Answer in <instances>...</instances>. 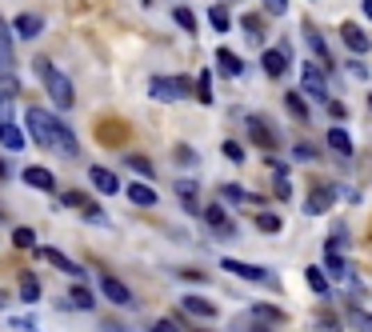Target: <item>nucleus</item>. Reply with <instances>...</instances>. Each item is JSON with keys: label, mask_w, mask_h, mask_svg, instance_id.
<instances>
[{"label": "nucleus", "mask_w": 372, "mask_h": 332, "mask_svg": "<svg viewBox=\"0 0 372 332\" xmlns=\"http://www.w3.org/2000/svg\"><path fill=\"white\" fill-rule=\"evenodd\" d=\"M33 72H36L40 80H45V93H49V100L56 104V112H68L72 104H76V93H72V80H68L65 72H56L49 56H36V61H33Z\"/></svg>", "instance_id": "nucleus-1"}, {"label": "nucleus", "mask_w": 372, "mask_h": 332, "mask_svg": "<svg viewBox=\"0 0 372 332\" xmlns=\"http://www.w3.org/2000/svg\"><path fill=\"white\" fill-rule=\"evenodd\" d=\"M56 120H60V116H52V112H45V109H24V128H29V136H33L40 148H49V152H52Z\"/></svg>", "instance_id": "nucleus-2"}, {"label": "nucleus", "mask_w": 372, "mask_h": 332, "mask_svg": "<svg viewBox=\"0 0 372 332\" xmlns=\"http://www.w3.org/2000/svg\"><path fill=\"white\" fill-rule=\"evenodd\" d=\"M188 93H193V88H188L184 77H152L148 80V96H152V100H168V104H172V100H180V96H188Z\"/></svg>", "instance_id": "nucleus-3"}, {"label": "nucleus", "mask_w": 372, "mask_h": 332, "mask_svg": "<svg viewBox=\"0 0 372 332\" xmlns=\"http://www.w3.org/2000/svg\"><path fill=\"white\" fill-rule=\"evenodd\" d=\"M29 141H33V136H29L20 125H13V120H4V125H0V148H4V152H24Z\"/></svg>", "instance_id": "nucleus-4"}, {"label": "nucleus", "mask_w": 372, "mask_h": 332, "mask_svg": "<svg viewBox=\"0 0 372 332\" xmlns=\"http://www.w3.org/2000/svg\"><path fill=\"white\" fill-rule=\"evenodd\" d=\"M52 152H60V157H76V152H81V141H76V132H72L65 120H56V132H52Z\"/></svg>", "instance_id": "nucleus-5"}, {"label": "nucleus", "mask_w": 372, "mask_h": 332, "mask_svg": "<svg viewBox=\"0 0 372 332\" xmlns=\"http://www.w3.org/2000/svg\"><path fill=\"white\" fill-rule=\"evenodd\" d=\"M260 64H264L268 77H284L289 72V45H276L268 52H260Z\"/></svg>", "instance_id": "nucleus-6"}, {"label": "nucleus", "mask_w": 372, "mask_h": 332, "mask_svg": "<svg viewBox=\"0 0 372 332\" xmlns=\"http://www.w3.org/2000/svg\"><path fill=\"white\" fill-rule=\"evenodd\" d=\"M300 84H305L308 96H316V100L328 104V84H324V77H321V68H316V64H305V68H300Z\"/></svg>", "instance_id": "nucleus-7"}, {"label": "nucleus", "mask_w": 372, "mask_h": 332, "mask_svg": "<svg viewBox=\"0 0 372 332\" xmlns=\"http://www.w3.org/2000/svg\"><path fill=\"white\" fill-rule=\"evenodd\" d=\"M20 180H24L29 189H40V192H56V176H52L49 168H40V164H29V168L20 173Z\"/></svg>", "instance_id": "nucleus-8"}, {"label": "nucleus", "mask_w": 372, "mask_h": 332, "mask_svg": "<svg viewBox=\"0 0 372 332\" xmlns=\"http://www.w3.org/2000/svg\"><path fill=\"white\" fill-rule=\"evenodd\" d=\"M220 269L232 272V276H241V280H268L273 272L268 269H257V264H244V260H232V256H225L220 260Z\"/></svg>", "instance_id": "nucleus-9"}, {"label": "nucleus", "mask_w": 372, "mask_h": 332, "mask_svg": "<svg viewBox=\"0 0 372 332\" xmlns=\"http://www.w3.org/2000/svg\"><path fill=\"white\" fill-rule=\"evenodd\" d=\"M13 32H17V40H36V36L45 32V20L36 13H20L17 20H13Z\"/></svg>", "instance_id": "nucleus-10"}, {"label": "nucleus", "mask_w": 372, "mask_h": 332, "mask_svg": "<svg viewBox=\"0 0 372 332\" xmlns=\"http://www.w3.org/2000/svg\"><path fill=\"white\" fill-rule=\"evenodd\" d=\"M88 180H92V189H97L100 196H116V192H120V180H116V173L100 168V164H92V168H88Z\"/></svg>", "instance_id": "nucleus-11"}, {"label": "nucleus", "mask_w": 372, "mask_h": 332, "mask_svg": "<svg viewBox=\"0 0 372 332\" xmlns=\"http://www.w3.org/2000/svg\"><path fill=\"white\" fill-rule=\"evenodd\" d=\"M100 292H104V297H108V301H113L116 308H129V304H132L129 285H120L116 276H100Z\"/></svg>", "instance_id": "nucleus-12"}, {"label": "nucleus", "mask_w": 372, "mask_h": 332, "mask_svg": "<svg viewBox=\"0 0 372 332\" xmlns=\"http://www.w3.org/2000/svg\"><path fill=\"white\" fill-rule=\"evenodd\" d=\"M13 24L8 20H0V72H13V64H17V56H13Z\"/></svg>", "instance_id": "nucleus-13"}, {"label": "nucleus", "mask_w": 372, "mask_h": 332, "mask_svg": "<svg viewBox=\"0 0 372 332\" xmlns=\"http://www.w3.org/2000/svg\"><path fill=\"white\" fill-rule=\"evenodd\" d=\"M36 253L45 256V260H49L52 269H60L65 276H84V269H81V264H76V260H68L65 253H56V248H36Z\"/></svg>", "instance_id": "nucleus-14"}, {"label": "nucleus", "mask_w": 372, "mask_h": 332, "mask_svg": "<svg viewBox=\"0 0 372 332\" xmlns=\"http://www.w3.org/2000/svg\"><path fill=\"white\" fill-rule=\"evenodd\" d=\"M68 304H72V313H92V308H97V297H92L88 285H72L68 288Z\"/></svg>", "instance_id": "nucleus-15"}, {"label": "nucleus", "mask_w": 372, "mask_h": 332, "mask_svg": "<svg viewBox=\"0 0 372 332\" xmlns=\"http://www.w3.org/2000/svg\"><path fill=\"white\" fill-rule=\"evenodd\" d=\"M340 40H344V45L353 48V52H369V36H364V32H360V24H353V20H348V24H340Z\"/></svg>", "instance_id": "nucleus-16"}, {"label": "nucleus", "mask_w": 372, "mask_h": 332, "mask_svg": "<svg viewBox=\"0 0 372 332\" xmlns=\"http://www.w3.org/2000/svg\"><path fill=\"white\" fill-rule=\"evenodd\" d=\"M124 196H129L132 205H140V208H152V205H156V200H161V196H156V189H152V184H136V180H132L129 189H124Z\"/></svg>", "instance_id": "nucleus-17"}, {"label": "nucleus", "mask_w": 372, "mask_h": 332, "mask_svg": "<svg viewBox=\"0 0 372 332\" xmlns=\"http://www.w3.org/2000/svg\"><path fill=\"white\" fill-rule=\"evenodd\" d=\"M216 68H220V77H241L244 72L241 56H236L232 48H216Z\"/></svg>", "instance_id": "nucleus-18"}, {"label": "nucleus", "mask_w": 372, "mask_h": 332, "mask_svg": "<svg viewBox=\"0 0 372 332\" xmlns=\"http://www.w3.org/2000/svg\"><path fill=\"white\" fill-rule=\"evenodd\" d=\"M324 272H328L332 280H353L348 264H344V260H340V253H332V248H324Z\"/></svg>", "instance_id": "nucleus-19"}, {"label": "nucleus", "mask_w": 372, "mask_h": 332, "mask_svg": "<svg viewBox=\"0 0 372 332\" xmlns=\"http://www.w3.org/2000/svg\"><path fill=\"white\" fill-rule=\"evenodd\" d=\"M328 208H332V189H316V192L305 200V212H308V216H321V212H328Z\"/></svg>", "instance_id": "nucleus-20"}, {"label": "nucleus", "mask_w": 372, "mask_h": 332, "mask_svg": "<svg viewBox=\"0 0 372 332\" xmlns=\"http://www.w3.org/2000/svg\"><path fill=\"white\" fill-rule=\"evenodd\" d=\"M248 132H252V141L260 148H276V132L268 125H260V116H248Z\"/></svg>", "instance_id": "nucleus-21"}, {"label": "nucleus", "mask_w": 372, "mask_h": 332, "mask_svg": "<svg viewBox=\"0 0 372 332\" xmlns=\"http://www.w3.org/2000/svg\"><path fill=\"white\" fill-rule=\"evenodd\" d=\"M177 196L184 200V212H193V216L204 212V208L196 205V180H177Z\"/></svg>", "instance_id": "nucleus-22"}, {"label": "nucleus", "mask_w": 372, "mask_h": 332, "mask_svg": "<svg viewBox=\"0 0 372 332\" xmlns=\"http://www.w3.org/2000/svg\"><path fill=\"white\" fill-rule=\"evenodd\" d=\"M180 308H184V313H193V317H216V304L212 301H204V297H184V301H180Z\"/></svg>", "instance_id": "nucleus-23"}, {"label": "nucleus", "mask_w": 372, "mask_h": 332, "mask_svg": "<svg viewBox=\"0 0 372 332\" xmlns=\"http://www.w3.org/2000/svg\"><path fill=\"white\" fill-rule=\"evenodd\" d=\"M200 216H204V221H209L216 232H232V221H228V212H225L220 205H209L204 212H200Z\"/></svg>", "instance_id": "nucleus-24"}, {"label": "nucleus", "mask_w": 372, "mask_h": 332, "mask_svg": "<svg viewBox=\"0 0 372 332\" xmlns=\"http://www.w3.org/2000/svg\"><path fill=\"white\" fill-rule=\"evenodd\" d=\"M328 148L340 152V157H353V141H348V132H344V128H332V132H328Z\"/></svg>", "instance_id": "nucleus-25"}, {"label": "nucleus", "mask_w": 372, "mask_h": 332, "mask_svg": "<svg viewBox=\"0 0 372 332\" xmlns=\"http://www.w3.org/2000/svg\"><path fill=\"white\" fill-rule=\"evenodd\" d=\"M20 301H24V304H36V301H40V285H36L33 272H24V280H20Z\"/></svg>", "instance_id": "nucleus-26"}, {"label": "nucleus", "mask_w": 372, "mask_h": 332, "mask_svg": "<svg viewBox=\"0 0 372 332\" xmlns=\"http://www.w3.org/2000/svg\"><path fill=\"white\" fill-rule=\"evenodd\" d=\"M209 24H212L216 32H228V29H232V20H228V8H225V4H212V8H209Z\"/></svg>", "instance_id": "nucleus-27"}, {"label": "nucleus", "mask_w": 372, "mask_h": 332, "mask_svg": "<svg viewBox=\"0 0 372 332\" xmlns=\"http://www.w3.org/2000/svg\"><path fill=\"white\" fill-rule=\"evenodd\" d=\"M13 244L17 248H36V232L29 224H20V228H13Z\"/></svg>", "instance_id": "nucleus-28"}, {"label": "nucleus", "mask_w": 372, "mask_h": 332, "mask_svg": "<svg viewBox=\"0 0 372 332\" xmlns=\"http://www.w3.org/2000/svg\"><path fill=\"white\" fill-rule=\"evenodd\" d=\"M305 40H308V48H312V52H316L321 61H328V45H324V40H321V32L312 29V24H308V29H305Z\"/></svg>", "instance_id": "nucleus-29"}, {"label": "nucleus", "mask_w": 372, "mask_h": 332, "mask_svg": "<svg viewBox=\"0 0 372 332\" xmlns=\"http://www.w3.org/2000/svg\"><path fill=\"white\" fill-rule=\"evenodd\" d=\"M124 164H129L132 173H140L145 180H152V160H145V157H136V152H129V157H124Z\"/></svg>", "instance_id": "nucleus-30"}, {"label": "nucleus", "mask_w": 372, "mask_h": 332, "mask_svg": "<svg viewBox=\"0 0 372 332\" xmlns=\"http://www.w3.org/2000/svg\"><path fill=\"white\" fill-rule=\"evenodd\" d=\"M308 276V288L312 292H328V276H324V269H305Z\"/></svg>", "instance_id": "nucleus-31"}, {"label": "nucleus", "mask_w": 372, "mask_h": 332, "mask_svg": "<svg viewBox=\"0 0 372 332\" xmlns=\"http://www.w3.org/2000/svg\"><path fill=\"white\" fill-rule=\"evenodd\" d=\"M284 104H289V112L296 116V120H308V104H305V100H300L296 93H289V96H284Z\"/></svg>", "instance_id": "nucleus-32"}, {"label": "nucleus", "mask_w": 372, "mask_h": 332, "mask_svg": "<svg viewBox=\"0 0 372 332\" xmlns=\"http://www.w3.org/2000/svg\"><path fill=\"white\" fill-rule=\"evenodd\" d=\"M348 320H353V329H360V332H372V317L364 313V308H348Z\"/></svg>", "instance_id": "nucleus-33"}, {"label": "nucleus", "mask_w": 372, "mask_h": 332, "mask_svg": "<svg viewBox=\"0 0 372 332\" xmlns=\"http://www.w3.org/2000/svg\"><path fill=\"white\" fill-rule=\"evenodd\" d=\"M212 77L209 72H200V77H196V96H200V104H212Z\"/></svg>", "instance_id": "nucleus-34"}, {"label": "nucleus", "mask_w": 372, "mask_h": 332, "mask_svg": "<svg viewBox=\"0 0 372 332\" xmlns=\"http://www.w3.org/2000/svg\"><path fill=\"white\" fill-rule=\"evenodd\" d=\"M172 20H177L184 32H196V16H193V8H177V13H172Z\"/></svg>", "instance_id": "nucleus-35"}, {"label": "nucleus", "mask_w": 372, "mask_h": 332, "mask_svg": "<svg viewBox=\"0 0 372 332\" xmlns=\"http://www.w3.org/2000/svg\"><path fill=\"white\" fill-rule=\"evenodd\" d=\"M257 228H260V232H280V216H273V212H260V216H257Z\"/></svg>", "instance_id": "nucleus-36"}, {"label": "nucleus", "mask_w": 372, "mask_h": 332, "mask_svg": "<svg viewBox=\"0 0 372 332\" xmlns=\"http://www.w3.org/2000/svg\"><path fill=\"white\" fill-rule=\"evenodd\" d=\"M220 200H232V205H241V200H248V192L236 189V184H225V189H220Z\"/></svg>", "instance_id": "nucleus-37"}, {"label": "nucleus", "mask_w": 372, "mask_h": 332, "mask_svg": "<svg viewBox=\"0 0 372 332\" xmlns=\"http://www.w3.org/2000/svg\"><path fill=\"white\" fill-rule=\"evenodd\" d=\"M220 152H225V157L232 160V164H241V160H244V148H241L236 141H225V144H220Z\"/></svg>", "instance_id": "nucleus-38"}, {"label": "nucleus", "mask_w": 372, "mask_h": 332, "mask_svg": "<svg viewBox=\"0 0 372 332\" xmlns=\"http://www.w3.org/2000/svg\"><path fill=\"white\" fill-rule=\"evenodd\" d=\"M13 104H17V96H13V93H0V125L13 116Z\"/></svg>", "instance_id": "nucleus-39"}, {"label": "nucleus", "mask_w": 372, "mask_h": 332, "mask_svg": "<svg viewBox=\"0 0 372 332\" xmlns=\"http://www.w3.org/2000/svg\"><path fill=\"white\" fill-rule=\"evenodd\" d=\"M8 324H13L17 332H40V324H36V320H29V317H13Z\"/></svg>", "instance_id": "nucleus-40"}, {"label": "nucleus", "mask_w": 372, "mask_h": 332, "mask_svg": "<svg viewBox=\"0 0 372 332\" xmlns=\"http://www.w3.org/2000/svg\"><path fill=\"white\" fill-rule=\"evenodd\" d=\"M60 205H68V208H84V205H88V196H84V192H65V196H60Z\"/></svg>", "instance_id": "nucleus-41"}, {"label": "nucleus", "mask_w": 372, "mask_h": 332, "mask_svg": "<svg viewBox=\"0 0 372 332\" xmlns=\"http://www.w3.org/2000/svg\"><path fill=\"white\" fill-rule=\"evenodd\" d=\"M257 317L260 320H264V317H268V320H284V313H280V308H273V304H257Z\"/></svg>", "instance_id": "nucleus-42"}, {"label": "nucleus", "mask_w": 372, "mask_h": 332, "mask_svg": "<svg viewBox=\"0 0 372 332\" xmlns=\"http://www.w3.org/2000/svg\"><path fill=\"white\" fill-rule=\"evenodd\" d=\"M264 8H268L273 16H284L289 13V0H264Z\"/></svg>", "instance_id": "nucleus-43"}, {"label": "nucleus", "mask_w": 372, "mask_h": 332, "mask_svg": "<svg viewBox=\"0 0 372 332\" xmlns=\"http://www.w3.org/2000/svg\"><path fill=\"white\" fill-rule=\"evenodd\" d=\"M152 332H180V329L172 324V320H156V324H152Z\"/></svg>", "instance_id": "nucleus-44"}, {"label": "nucleus", "mask_w": 372, "mask_h": 332, "mask_svg": "<svg viewBox=\"0 0 372 332\" xmlns=\"http://www.w3.org/2000/svg\"><path fill=\"white\" fill-rule=\"evenodd\" d=\"M321 329H324V332H340V324H337L332 317H321Z\"/></svg>", "instance_id": "nucleus-45"}, {"label": "nucleus", "mask_w": 372, "mask_h": 332, "mask_svg": "<svg viewBox=\"0 0 372 332\" xmlns=\"http://www.w3.org/2000/svg\"><path fill=\"white\" fill-rule=\"evenodd\" d=\"M276 196H280V200H289V196H292V189H289V180H280V184H276Z\"/></svg>", "instance_id": "nucleus-46"}, {"label": "nucleus", "mask_w": 372, "mask_h": 332, "mask_svg": "<svg viewBox=\"0 0 372 332\" xmlns=\"http://www.w3.org/2000/svg\"><path fill=\"white\" fill-rule=\"evenodd\" d=\"M296 157H300V160H312V157H316V152H312L308 144H296Z\"/></svg>", "instance_id": "nucleus-47"}, {"label": "nucleus", "mask_w": 372, "mask_h": 332, "mask_svg": "<svg viewBox=\"0 0 372 332\" xmlns=\"http://www.w3.org/2000/svg\"><path fill=\"white\" fill-rule=\"evenodd\" d=\"M8 176L13 173H8V164H4V157H0V180H8Z\"/></svg>", "instance_id": "nucleus-48"}, {"label": "nucleus", "mask_w": 372, "mask_h": 332, "mask_svg": "<svg viewBox=\"0 0 372 332\" xmlns=\"http://www.w3.org/2000/svg\"><path fill=\"white\" fill-rule=\"evenodd\" d=\"M364 16H369V20H372V0H364Z\"/></svg>", "instance_id": "nucleus-49"}, {"label": "nucleus", "mask_w": 372, "mask_h": 332, "mask_svg": "<svg viewBox=\"0 0 372 332\" xmlns=\"http://www.w3.org/2000/svg\"><path fill=\"white\" fill-rule=\"evenodd\" d=\"M0 224H4V212H0Z\"/></svg>", "instance_id": "nucleus-50"}, {"label": "nucleus", "mask_w": 372, "mask_h": 332, "mask_svg": "<svg viewBox=\"0 0 372 332\" xmlns=\"http://www.w3.org/2000/svg\"><path fill=\"white\" fill-rule=\"evenodd\" d=\"M369 109H372V96H369Z\"/></svg>", "instance_id": "nucleus-51"}]
</instances>
